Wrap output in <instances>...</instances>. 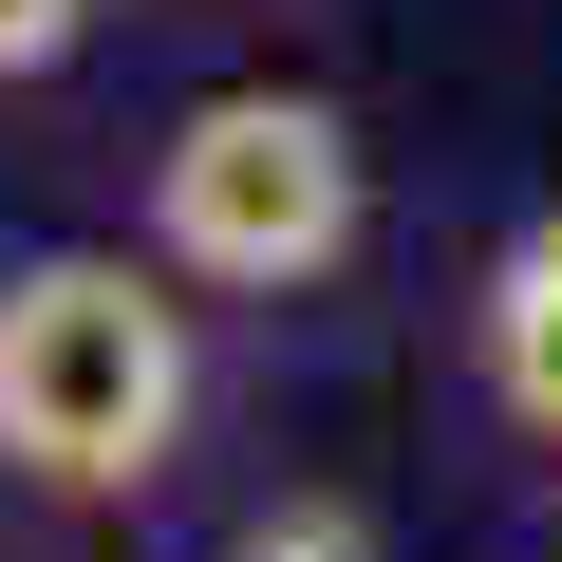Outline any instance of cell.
<instances>
[{
	"mask_svg": "<svg viewBox=\"0 0 562 562\" xmlns=\"http://www.w3.org/2000/svg\"><path fill=\"white\" fill-rule=\"evenodd\" d=\"M206 338L150 244H57L0 281V487L20 506H150L188 469Z\"/></svg>",
	"mask_w": 562,
	"mask_h": 562,
	"instance_id": "cell-1",
	"label": "cell"
},
{
	"mask_svg": "<svg viewBox=\"0 0 562 562\" xmlns=\"http://www.w3.org/2000/svg\"><path fill=\"white\" fill-rule=\"evenodd\" d=\"M132 225H150V262L188 281V301H319V281L375 244V150H357L338 94L244 76V94H188L169 113Z\"/></svg>",
	"mask_w": 562,
	"mask_h": 562,
	"instance_id": "cell-2",
	"label": "cell"
},
{
	"mask_svg": "<svg viewBox=\"0 0 562 562\" xmlns=\"http://www.w3.org/2000/svg\"><path fill=\"white\" fill-rule=\"evenodd\" d=\"M469 394H487V431H506V450H543V469H562V206H543V225H506V244H487V281H469Z\"/></svg>",
	"mask_w": 562,
	"mask_h": 562,
	"instance_id": "cell-3",
	"label": "cell"
},
{
	"mask_svg": "<svg viewBox=\"0 0 562 562\" xmlns=\"http://www.w3.org/2000/svg\"><path fill=\"white\" fill-rule=\"evenodd\" d=\"M225 562H375V506H338V487H281Z\"/></svg>",
	"mask_w": 562,
	"mask_h": 562,
	"instance_id": "cell-4",
	"label": "cell"
},
{
	"mask_svg": "<svg viewBox=\"0 0 562 562\" xmlns=\"http://www.w3.org/2000/svg\"><path fill=\"white\" fill-rule=\"evenodd\" d=\"M94 20H113V0H0V94L76 76V57H94Z\"/></svg>",
	"mask_w": 562,
	"mask_h": 562,
	"instance_id": "cell-5",
	"label": "cell"
}]
</instances>
